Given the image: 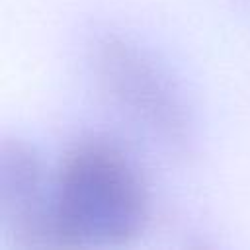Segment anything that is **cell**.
I'll return each instance as SVG.
<instances>
[{
    "mask_svg": "<svg viewBox=\"0 0 250 250\" xmlns=\"http://www.w3.org/2000/svg\"><path fill=\"white\" fill-rule=\"evenodd\" d=\"M0 170V207L6 221L31 242L37 236H53L51 193H43L37 158L16 143L4 146Z\"/></svg>",
    "mask_w": 250,
    "mask_h": 250,
    "instance_id": "cell-3",
    "label": "cell"
},
{
    "mask_svg": "<svg viewBox=\"0 0 250 250\" xmlns=\"http://www.w3.org/2000/svg\"><path fill=\"white\" fill-rule=\"evenodd\" d=\"M148 211L133 160L107 141L76 145L51 189L53 236L64 244H115L135 236Z\"/></svg>",
    "mask_w": 250,
    "mask_h": 250,
    "instance_id": "cell-1",
    "label": "cell"
},
{
    "mask_svg": "<svg viewBox=\"0 0 250 250\" xmlns=\"http://www.w3.org/2000/svg\"><path fill=\"white\" fill-rule=\"evenodd\" d=\"M98 74L121 107L168 139L184 133V115L160 72L131 45L105 39L98 47Z\"/></svg>",
    "mask_w": 250,
    "mask_h": 250,
    "instance_id": "cell-2",
    "label": "cell"
}]
</instances>
